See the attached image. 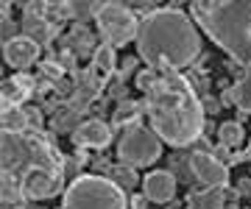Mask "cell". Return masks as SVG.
Here are the masks:
<instances>
[{
  "instance_id": "cell-1",
  "label": "cell",
  "mask_w": 251,
  "mask_h": 209,
  "mask_svg": "<svg viewBox=\"0 0 251 209\" xmlns=\"http://www.w3.org/2000/svg\"><path fill=\"white\" fill-rule=\"evenodd\" d=\"M3 201H45L64 187V156L42 131L25 128L17 134L3 131Z\"/></svg>"
},
{
  "instance_id": "cell-15",
  "label": "cell",
  "mask_w": 251,
  "mask_h": 209,
  "mask_svg": "<svg viewBox=\"0 0 251 209\" xmlns=\"http://www.w3.org/2000/svg\"><path fill=\"white\" fill-rule=\"evenodd\" d=\"M224 201H226L224 187H204V190H196L187 198V209H224Z\"/></svg>"
},
{
  "instance_id": "cell-18",
  "label": "cell",
  "mask_w": 251,
  "mask_h": 209,
  "mask_svg": "<svg viewBox=\"0 0 251 209\" xmlns=\"http://www.w3.org/2000/svg\"><path fill=\"white\" fill-rule=\"evenodd\" d=\"M109 179L120 187V190H134L137 187V182H140V176H137V167H131V164H115L112 170H109Z\"/></svg>"
},
{
  "instance_id": "cell-5",
  "label": "cell",
  "mask_w": 251,
  "mask_h": 209,
  "mask_svg": "<svg viewBox=\"0 0 251 209\" xmlns=\"http://www.w3.org/2000/svg\"><path fill=\"white\" fill-rule=\"evenodd\" d=\"M126 195L112 179L103 176H78L64 190L62 209H126Z\"/></svg>"
},
{
  "instance_id": "cell-4",
  "label": "cell",
  "mask_w": 251,
  "mask_h": 209,
  "mask_svg": "<svg viewBox=\"0 0 251 209\" xmlns=\"http://www.w3.org/2000/svg\"><path fill=\"white\" fill-rule=\"evenodd\" d=\"M190 14L204 28V34L218 47H224L234 62L251 64V0H196Z\"/></svg>"
},
{
  "instance_id": "cell-12",
  "label": "cell",
  "mask_w": 251,
  "mask_h": 209,
  "mask_svg": "<svg viewBox=\"0 0 251 209\" xmlns=\"http://www.w3.org/2000/svg\"><path fill=\"white\" fill-rule=\"evenodd\" d=\"M73 142L78 148H106L112 142V126H106L103 120H84L73 131Z\"/></svg>"
},
{
  "instance_id": "cell-2",
  "label": "cell",
  "mask_w": 251,
  "mask_h": 209,
  "mask_svg": "<svg viewBox=\"0 0 251 209\" xmlns=\"http://www.w3.org/2000/svg\"><path fill=\"white\" fill-rule=\"evenodd\" d=\"M145 115L162 142L181 148L201 137L206 112L190 78L181 73H159L156 84L145 92Z\"/></svg>"
},
{
  "instance_id": "cell-31",
  "label": "cell",
  "mask_w": 251,
  "mask_h": 209,
  "mask_svg": "<svg viewBox=\"0 0 251 209\" xmlns=\"http://www.w3.org/2000/svg\"><path fill=\"white\" fill-rule=\"evenodd\" d=\"M14 209H25V207H14Z\"/></svg>"
},
{
  "instance_id": "cell-19",
  "label": "cell",
  "mask_w": 251,
  "mask_h": 209,
  "mask_svg": "<svg viewBox=\"0 0 251 209\" xmlns=\"http://www.w3.org/2000/svg\"><path fill=\"white\" fill-rule=\"evenodd\" d=\"M28 128V112L25 106H14V109H3V131L6 134H17Z\"/></svg>"
},
{
  "instance_id": "cell-23",
  "label": "cell",
  "mask_w": 251,
  "mask_h": 209,
  "mask_svg": "<svg viewBox=\"0 0 251 209\" xmlns=\"http://www.w3.org/2000/svg\"><path fill=\"white\" fill-rule=\"evenodd\" d=\"M156 78H159V73H156V70H151V67H148V70H143V73H137V78H134V84L137 87H140V90L143 92H148L153 87V84H156Z\"/></svg>"
},
{
  "instance_id": "cell-7",
  "label": "cell",
  "mask_w": 251,
  "mask_h": 209,
  "mask_svg": "<svg viewBox=\"0 0 251 209\" xmlns=\"http://www.w3.org/2000/svg\"><path fill=\"white\" fill-rule=\"evenodd\" d=\"M162 154V139L156 137L153 128L145 126H131L126 128V134L120 137L117 142V156L123 164H131V167H145V164H153Z\"/></svg>"
},
{
  "instance_id": "cell-17",
  "label": "cell",
  "mask_w": 251,
  "mask_h": 209,
  "mask_svg": "<svg viewBox=\"0 0 251 209\" xmlns=\"http://www.w3.org/2000/svg\"><path fill=\"white\" fill-rule=\"evenodd\" d=\"M92 67H95L100 75H112V73H115V67H117L115 47L106 45V42L95 47V53H92Z\"/></svg>"
},
{
  "instance_id": "cell-13",
  "label": "cell",
  "mask_w": 251,
  "mask_h": 209,
  "mask_svg": "<svg viewBox=\"0 0 251 209\" xmlns=\"http://www.w3.org/2000/svg\"><path fill=\"white\" fill-rule=\"evenodd\" d=\"M34 78L25 73H17L3 81V109H14V106H23L25 98L34 92Z\"/></svg>"
},
{
  "instance_id": "cell-10",
  "label": "cell",
  "mask_w": 251,
  "mask_h": 209,
  "mask_svg": "<svg viewBox=\"0 0 251 209\" xmlns=\"http://www.w3.org/2000/svg\"><path fill=\"white\" fill-rule=\"evenodd\" d=\"M3 59L14 70H28V67H34L39 62V45H36L34 39H28L25 34L11 37L3 42Z\"/></svg>"
},
{
  "instance_id": "cell-3",
  "label": "cell",
  "mask_w": 251,
  "mask_h": 209,
  "mask_svg": "<svg viewBox=\"0 0 251 209\" xmlns=\"http://www.w3.org/2000/svg\"><path fill=\"white\" fill-rule=\"evenodd\" d=\"M137 53L156 73H179L198 59L201 34L179 9H156L140 20Z\"/></svg>"
},
{
  "instance_id": "cell-20",
  "label": "cell",
  "mask_w": 251,
  "mask_h": 209,
  "mask_svg": "<svg viewBox=\"0 0 251 209\" xmlns=\"http://www.w3.org/2000/svg\"><path fill=\"white\" fill-rule=\"evenodd\" d=\"M237 106L251 115V64L243 70V78L237 81Z\"/></svg>"
},
{
  "instance_id": "cell-29",
  "label": "cell",
  "mask_w": 251,
  "mask_h": 209,
  "mask_svg": "<svg viewBox=\"0 0 251 209\" xmlns=\"http://www.w3.org/2000/svg\"><path fill=\"white\" fill-rule=\"evenodd\" d=\"M237 190H240L243 195H246V192H249V195H251V182H249V179H243V182L237 184Z\"/></svg>"
},
{
  "instance_id": "cell-21",
  "label": "cell",
  "mask_w": 251,
  "mask_h": 209,
  "mask_svg": "<svg viewBox=\"0 0 251 209\" xmlns=\"http://www.w3.org/2000/svg\"><path fill=\"white\" fill-rule=\"evenodd\" d=\"M75 120H78V112L67 106L62 115H56V117H53V128H56V131H70V128L75 131V128L81 126V123H75Z\"/></svg>"
},
{
  "instance_id": "cell-14",
  "label": "cell",
  "mask_w": 251,
  "mask_h": 209,
  "mask_svg": "<svg viewBox=\"0 0 251 209\" xmlns=\"http://www.w3.org/2000/svg\"><path fill=\"white\" fill-rule=\"evenodd\" d=\"M143 112H145V103H140V100H120L115 106V115H112V128L140 126Z\"/></svg>"
},
{
  "instance_id": "cell-28",
  "label": "cell",
  "mask_w": 251,
  "mask_h": 209,
  "mask_svg": "<svg viewBox=\"0 0 251 209\" xmlns=\"http://www.w3.org/2000/svg\"><path fill=\"white\" fill-rule=\"evenodd\" d=\"M134 64H137L134 56H131V59H123V70H120V75H128L131 70H134Z\"/></svg>"
},
{
  "instance_id": "cell-25",
  "label": "cell",
  "mask_w": 251,
  "mask_h": 209,
  "mask_svg": "<svg viewBox=\"0 0 251 209\" xmlns=\"http://www.w3.org/2000/svg\"><path fill=\"white\" fill-rule=\"evenodd\" d=\"M59 64H62V70H75V53L73 50H62Z\"/></svg>"
},
{
  "instance_id": "cell-16",
  "label": "cell",
  "mask_w": 251,
  "mask_h": 209,
  "mask_svg": "<svg viewBox=\"0 0 251 209\" xmlns=\"http://www.w3.org/2000/svg\"><path fill=\"white\" fill-rule=\"evenodd\" d=\"M243 139H246V128L240 120H226L218 126V142L224 148H237L243 145Z\"/></svg>"
},
{
  "instance_id": "cell-8",
  "label": "cell",
  "mask_w": 251,
  "mask_h": 209,
  "mask_svg": "<svg viewBox=\"0 0 251 209\" xmlns=\"http://www.w3.org/2000/svg\"><path fill=\"white\" fill-rule=\"evenodd\" d=\"M45 6L48 3H28L25 11H23V31H25L28 39H34L36 45H48L56 37V31H59V25L53 20H48Z\"/></svg>"
},
{
  "instance_id": "cell-26",
  "label": "cell",
  "mask_w": 251,
  "mask_h": 209,
  "mask_svg": "<svg viewBox=\"0 0 251 209\" xmlns=\"http://www.w3.org/2000/svg\"><path fill=\"white\" fill-rule=\"evenodd\" d=\"M221 103H234V106H237V84H234V87H229V90H224V95H221Z\"/></svg>"
},
{
  "instance_id": "cell-24",
  "label": "cell",
  "mask_w": 251,
  "mask_h": 209,
  "mask_svg": "<svg viewBox=\"0 0 251 209\" xmlns=\"http://www.w3.org/2000/svg\"><path fill=\"white\" fill-rule=\"evenodd\" d=\"M42 75H50V78H59L62 75V64H56V62H42Z\"/></svg>"
},
{
  "instance_id": "cell-22",
  "label": "cell",
  "mask_w": 251,
  "mask_h": 209,
  "mask_svg": "<svg viewBox=\"0 0 251 209\" xmlns=\"http://www.w3.org/2000/svg\"><path fill=\"white\" fill-rule=\"evenodd\" d=\"M98 11H100V3H70V17L75 20L98 17Z\"/></svg>"
},
{
  "instance_id": "cell-27",
  "label": "cell",
  "mask_w": 251,
  "mask_h": 209,
  "mask_svg": "<svg viewBox=\"0 0 251 209\" xmlns=\"http://www.w3.org/2000/svg\"><path fill=\"white\" fill-rule=\"evenodd\" d=\"M218 109H221V100H215V98H209V95H206V98H204V112H206V115H215Z\"/></svg>"
},
{
  "instance_id": "cell-9",
  "label": "cell",
  "mask_w": 251,
  "mask_h": 209,
  "mask_svg": "<svg viewBox=\"0 0 251 209\" xmlns=\"http://www.w3.org/2000/svg\"><path fill=\"white\" fill-rule=\"evenodd\" d=\"M190 170L204 187H226L229 184V167L212 154H193L190 156Z\"/></svg>"
},
{
  "instance_id": "cell-11",
  "label": "cell",
  "mask_w": 251,
  "mask_h": 209,
  "mask_svg": "<svg viewBox=\"0 0 251 209\" xmlns=\"http://www.w3.org/2000/svg\"><path fill=\"white\" fill-rule=\"evenodd\" d=\"M143 195L151 204H168V201H173V195H176V179H173V173L171 170L148 173L143 182Z\"/></svg>"
},
{
  "instance_id": "cell-6",
  "label": "cell",
  "mask_w": 251,
  "mask_h": 209,
  "mask_svg": "<svg viewBox=\"0 0 251 209\" xmlns=\"http://www.w3.org/2000/svg\"><path fill=\"white\" fill-rule=\"evenodd\" d=\"M95 23H98L100 37L106 39V45H112V47L128 45L131 39H137V31H140L137 14L126 3H100V11L95 17Z\"/></svg>"
},
{
  "instance_id": "cell-30",
  "label": "cell",
  "mask_w": 251,
  "mask_h": 209,
  "mask_svg": "<svg viewBox=\"0 0 251 209\" xmlns=\"http://www.w3.org/2000/svg\"><path fill=\"white\" fill-rule=\"evenodd\" d=\"M249 154H251V142H249Z\"/></svg>"
}]
</instances>
